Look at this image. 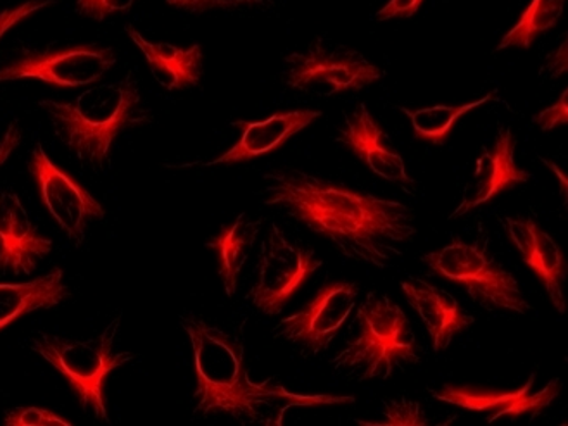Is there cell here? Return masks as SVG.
Returning a JSON list of instances; mask_svg holds the SVG:
<instances>
[{
	"instance_id": "cell-18",
	"label": "cell",
	"mask_w": 568,
	"mask_h": 426,
	"mask_svg": "<svg viewBox=\"0 0 568 426\" xmlns=\"http://www.w3.org/2000/svg\"><path fill=\"white\" fill-rule=\"evenodd\" d=\"M322 116L320 111L313 109H296L287 113H276L263 121H237L234 126L244 130L241 140L225 154L219 155L210 163H197V166L211 168L219 164H235L242 161L256 160L261 155L270 154L275 149L291 140V136L308 129L310 124Z\"/></svg>"
},
{
	"instance_id": "cell-12",
	"label": "cell",
	"mask_w": 568,
	"mask_h": 426,
	"mask_svg": "<svg viewBox=\"0 0 568 426\" xmlns=\"http://www.w3.org/2000/svg\"><path fill=\"white\" fill-rule=\"evenodd\" d=\"M534 384H536V373L529 376L524 387L515 390H490V388L446 384L440 388H430L428 394L439 403L479 413L487 423H496L503 418L517 419L521 416L541 415L560 396V378H555L537 392L532 390Z\"/></svg>"
},
{
	"instance_id": "cell-13",
	"label": "cell",
	"mask_w": 568,
	"mask_h": 426,
	"mask_svg": "<svg viewBox=\"0 0 568 426\" xmlns=\"http://www.w3.org/2000/svg\"><path fill=\"white\" fill-rule=\"evenodd\" d=\"M517 140L510 129H501L493 148H484L483 154L475 163L474 176L468 180L458 207L449 214V220L465 216L470 211L483 206L499 192L510 186L529 182L530 173L518 168L515 161Z\"/></svg>"
},
{
	"instance_id": "cell-1",
	"label": "cell",
	"mask_w": 568,
	"mask_h": 426,
	"mask_svg": "<svg viewBox=\"0 0 568 426\" xmlns=\"http://www.w3.org/2000/svg\"><path fill=\"white\" fill-rule=\"evenodd\" d=\"M266 206L291 214L353 263L386 270L417 235L406 204L363 194L297 168L266 175Z\"/></svg>"
},
{
	"instance_id": "cell-27",
	"label": "cell",
	"mask_w": 568,
	"mask_h": 426,
	"mask_svg": "<svg viewBox=\"0 0 568 426\" xmlns=\"http://www.w3.org/2000/svg\"><path fill=\"white\" fill-rule=\"evenodd\" d=\"M54 4L52 0H28L17 8L6 9L0 12V39L8 33L9 30L17 27L21 21L27 20L28 16L36 14L40 9L49 8Z\"/></svg>"
},
{
	"instance_id": "cell-22",
	"label": "cell",
	"mask_w": 568,
	"mask_h": 426,
	"mask_svg": "<svg viewBox=\"0 0 568 426\" xmlns=\"http://www.w3.org/2000/svg\"><path fill=\"white\" fill-rule=\"evenodd\" d=\"M496 95V90L484 95L483 99L470 102L464 105H433V108L417 109V111H409V109L402 108L403 113L412 121L413 132L415 136L420 140H427L430 144L440 145L448 139L449 132L455 126L456 121L465 114L474 111L479 105L487 104L493 101Z\"/></svg>"
},
{
	"instance_id": "cell-25",
	"label": "cell",
	"mask_w": 568,
	"mask_h": 426,
	"mask_svg": "<svg viewBox=\"0 0 568 426\" xmlns=\"http://www.w3.org/2000/svg\"><path fill=\"white\" fill-rule=\"evenodd\" d=\"M6 426H71L73 423L42 407H20L8 413Z\"/></svg>"
},
{
	"instance_id": "cell-20",
	"label": "cell",
	"mask_w": 568,
	"mask_h": 426,
	"mask_svg": "<svg viewBox=\"0 0 568 426\" xmlns=\"http://www.w3.org/2000/svg\"><path fill=\"white\" fill-rule=\"evenodd\" d=\"M70 297L64 272L54 267L48 275L23 283H0V329L33 311L52 310Z\"/></svg>"
},
{
	"instance_id": "cell-17",
	"label": "cell",
	"mask_w": 568,
	"mask_h": 426,
	"mask_svg": "<svg viewBox=\"0 0 568 426\" xmlns=\"http://www.w3.org/2000/svg\"><path fill=\"white\" fill-rule=\"evenodd\" d=\"M403 295L424 323L433 341L434 353L448 349L456 335L474 323L459 306L456 297L424 278H408L402 282Z\"/></svg>"
},
{
	"instance_id": "cell-8",
	"label": "cell",
	"mask_w": 568,
	"mask_h": 426,
	"mask_svg": "<svg viewBox=\"0 0 568 426\" xmlns=\"http://www.w3.org/2000/svg\"><path fill=\"white\" fill-rule=\"evenodd\" d=\"M382 70L359 52L324 43H313L306 52H294L287 58L285 82L291 89L332 98L337 93L355 92L377 82Z\"/></svg>"
},
{
	"instance_id": "cell-9",
	"label": "cell",
	"mask_w": 568,
	"mask_h": 426,
	"mask_svg": "<svg viewBox=\"0 0 568 426\" xmlns=\"http://www.w3.org/2000/svg\"><path fill=\"white\" fill-rule=\"evenodd\" d=\"M358 295L355 282L327 283L312 303L282 320L275 326V335L300 345L310 354L324 353L349 320Z\"/></svg>"
},
{
	"instance_id": "cell-23",
	"label": "cell",
	"mask_w": 568,
	"mask_h": 426,
	"mask_svg": "<svg viewBox=\"0 0 568 426\" xmlns=\"http://www.w3.org/2000/svg\"><path fill=\"white\" fill-rule=\"evenodd\" d=\"M564 8L565 0H532L517 24L503 37L498 51H505L508 47L529 49L537 36L557 27Z\"/></svg>"
},
{
	"instance_id": "cell-19",
	"label": "cell",
	"mask_w": 568,
	"mask_h": 426,
	"mask_svg": "<svg viewBox=\"0 0 568 426\" xmlns=\"http://www.w3.org/2000/svg\"><path fill=\"white\" fill-rule=\"evenodd\" d=\"M130 40L141 49L148 61L152 78L166 90H183L195 87L203 73V49L201 45L182 47L172 43L151 42L141 31L126 28Z\"/></svg>"
},
{
	"instance_id": "cell-4",
	"label": "cell",
	"mask_w": 568,
	"mask_h": 426,
	"mask_svg": "<svg viewBox=\"0 0 568 426\" xmlns=\"http://www.w3.org/2000/svg\"><path fill=\"white\" fill-rule=\"evenodd\" d=\"M141 101V92L132 83L114 82L90 87L71 102L45 99L39 105L74 158L101 171L110 164L114 140L129 126Z\"/></svg>"
},
{
	"instance_id": "cell-5",
	"label": "cell",
	"mask_w": 568,
	"mask_h": 426,
	"mask_svg": "<svg viewBox=\"0 0 568 426\" xmlns=\"http://www.w3.org/2000/svg\"><path fill=\"white\" fill-rule=\"evenodd\" d=\"M120 325L121 318L118 316L99 337L40 335L32 341V349L70 382L83 409L104 423H110L104 397L105 378L114 369L136 359V354L114 351Z\"/></svg>"
},
{
	"instance_id": "cell-2",
	"label": "cell",
	"mask_w": 568,
	"mask_h": 426,
	"mask_svg": "<svg viewBox=\"0 0 568 426\" xmlns=\"http://www.w3.org/2000/svg\"><path fill=\"white\" fill-rule=\"evenodd\" d=\"M180 326L194 354L195 415H226L245 423H265L266 416L282 422L291 407L355 403L353 396H297L272 381L253 382L245 368L241 341L199 316H182Z\"/></svg>"
},
{
	"instance_id": "cell-29",
	"label": "cell",
	"mask_w": 568,
	"mask_h": 426,
	"mask_svg": "<svg viewBox=\"0 0 568 426\" xmlns=\"http://www.w3.org/2000/svg\"><path fill=\"white\" fill-rule=\"evenodd\" d=\"M173 8L185 9L191 12L210 11L214 8H232V6L260 4L265 0H166Z\"/></svg>"
},
{
	"instance_id": "cell-11",
	"label": "cell",
	"mask_w": 568,
	"mask_h": 426,
	"mask_svg": "<svg viewBox=\"0 0 568 426\" xmlns=\"http://www.w3.org/2000/svg\"><path fill=\"white\" fill-rule=\"evenodd\" d=\"M116 64L111 47L77 45L64 51L28 54L0 70V82L36 78L55 87H83L101 82Z\"/></svg>"
},
{
	"instance_id": "cell-24",
	"label": "cell",
	"mask_w": 568,
	"mask_h": 426,
	"mask_svg": "<svg viewBox=\"0 0 568 426\" xmlns=\"http://www.w3.org/2000/svg\"><path fill=\"white\" fill-rule=\"evenodd\" d=\"M384 419L381 422H358L363 426H427L428 419L417 400L393 399L384 404Z\"/></svg>"
},
{
	"instance_id": "cell-3",
	"label": "cell",
	"mask_w": 568,
	"mask_h": 426,
	"mask_svg": "<svg viewBox=\"0 0 568 426\" xmlns=\"http://www.w3.org/2000/svg\"><path fill=\"white\" fill-rule=\"evenodd\" d=\"M420 363L408 316L389 295L368 292L356 310L349 337L332 359L349 381H387L399 368Z\"/></svg>"
},
{
	"instance_id": "cell-30",
	"label": "cell",
	"mask_w": 568,
	"mask_h": 426,
	"mask_svg": "<svg viewBox=\"0 0 568 426\" xmlns=\"http://www.w3.org/2000/svg\"><path fill=\"white\" fill-rule=\"evenodd\" d=\"M424 0H389L381 11L377 12V20H393V18H412L420 9Z\"/></svg>"
},
{
	"instance_id": "cell-16",
	"label": "cell",
	"mask_w": 568,
	"mask_h": 426,
	"mask_svg": "<svg viewBox=\"0 0 568 426\" xmlns=\"http://www.w3.org/2000/svg\"><path fill=\"white\" fill-rule=\"evenodd\" d=\"M337 140L381 179L402 185L415 183L406 171L402 154L390 148L386 132L365 104L356 105L355 111L346 116Z\"/></svg>"
},
{
	"instance_id": "cell-21",
	"label": "cell",
	"mask_w": 568,
	"mask_h": 426,
	"mask_svg": "<svg viewBox=\"0 0 568 426\" xmlns=\"http://www.w3.org/2000/svg\"><path fill=\"white\" fill-rule=\"evenodd\" d=\"M261 232V221H253L247 213L239 214L232 225L222 229L219 235L206 241L219 256V275L229 297L237 294L242 270L250 260L251 251Z\"/></svg>"
},
{
	"instance_id": "cell-28",
	"label": "cell",
	"mask_w": 568,
	"mask_h": 426,
	"mask_svg": "<svg viewBox=\"0 0 568 426\" xmlns=\"http://www.w3.org/2000/svg\"><path fill=\"white\" fill-rule=\"evenodd\" d=\"M541 130L548 132V130L557 129L558 124H565L568 121V90L561 92L560 99L557 104H552L551 108H546L545 111L537 114L534 118Z\"/></svg>"
},
{
	"instance_id": "cell-10",
	"label": "cell",
	"mask_w": 568,
	"mask_h": 426,
	"mask_svg": "<svg viewBox=\"0 0 568 426\" xmlns=\"http://www.w3.org/2000/svg\"><path fill=\"white\" fill-rule=\"evenodd\" d=\"M30 173L37 180L40 197L59 229L74 245H82L90 221L104 217L101 202L55 166L40 145L33 149Z\"/></svg>"
},
{
	"instance_id": "cell-32",
	"label": "cell",
	"mask_w": 568,
	"mask_h": 426,
	"mask_svg": "<svg viewBox=\"0 0 568 426\" xmlns=\"http://www.w3.org/2000/svg\"><path fill=\"white\" fill-rule=\"evenodd\" d=\"M568 45L567 40H565L564 43H561L560 49H558L555 54L549 55L548 59V67L549 70H551V73L555 74V77H561V74H565V71L568 70Z\"/></svg>"
},
{
	"instance_id": "cell-31",
	"label": "cell",
	"mask_w": 568,
	"mask_h": 426,
	"mask_svg": "<svg viewBox=\"0 0 568 426\" xmlns=\"http://www.w3.org/2000/svg\"><path fill=\"white\" fill-rule=\"evenodd\" d=\"M21 132L18 129V124H11L8 132H6L4 139L0 142V166L8 161L9 155L14 149L20 145Z\"/></svg>"
},
{
	"instance_id": "cell-15",
	"label": "cell",
	"mask_w": 568,
	"mask_h": 426,
	"mask_svg": "<svg viewBox=\"0 0 568 426\" xmlns=\"http://www.w3.org/2000/svg\"><path fill=\"white\" fill-rule=\"evenodd\" d=\"M506 230L521 260L541 280L552 307L560 314L567 311L564 282L567 261L558 242L530 217H506Z\"/></svg>"
},
{
	"instance_id": "cell-26",
	"label": "cell",
	"mask_w": 568,
	"mask_h": 426,
	"mask_svg": "<svg viewBox=\"0 0 568 426\" xmlns=\"http://www.w3.org/2000/svg\"><path fill=\"white\" fill-rule=\"evenodd\" d=\"M135 0H77V11L92 20H104L116 12L129 11Z\"/></svg>"
},
{
	"instance_id": "cell-6",
	"label": "cell",
	"mask_w": 568,
	"mask_h": 426,
	"mask_svg": "<svg viewBox=\"0 0 568 426\" xmlns=\"http://www.w3.org/2000/svg\"><path fill=\"white\" fill-rule=\"evenodd\" d=\"M424 263L436 275L462 285L471 301L487 310L517 314H526L530 310L514 273L503 267L495 254L480 242L455 239L448 245L425 254Z\"/></svg>"
},
{
	"instance_id": "cell-7",
	"label": "cell",
	"mask_w": 568,
	"mask_h": 426,
	"mask_svg": "<svg viewBox=\"0 0 568 426\" xmlns=\"http://www.w3.org/2000/svg\"><path fill=\"white\" fill-rule=\"evenodd\" d=\"M322 264L315 251L288 239L284 230L273 225L261 244L256 275L247 298L261 313L278 314Z\"/></svg>"
},
{
	"instance_id": "cell-14",
	"label": "cell",
	"mask_w": 568,
	"mask_h": 426,
	"mask_svg": "<svg viewBox=\"0 0 568 426\" xmlns=\"http://www.w3.org/2000/svg\"><path fill=\"white\" fill-rule=\"evenodd\" d=\"M54 242L33 225L17 194L0 192V272L32 275Z\"/></svg>"
}]
</instances>
